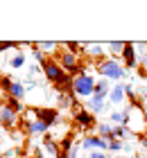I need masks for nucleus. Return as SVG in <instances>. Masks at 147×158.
I'll list each match as a JSON object with an SVG mask.
<instances>
[{
	"mask_svg": "<svg viewBox=\"0 0 147 158\" xmlns=\"http://www.w3.org/2000/svg\"><path fill=\"white\" fill-rule=\"evenodd\" d=\"M95 70H97V75L100 77H104V79H109V81H122V79H134L129 73H127V68L122 66L118 59H111V56H106L104 61H100L97 66H95Z\"/></svg>",
	"mask_w": 147,
	"mask_h": 158,
	"instance_id": "f257e3e1",
	"label": "nucleus"
},
{
	"mask_svg": "<svg viewBox=\"0 0 147 158\" xmlns=\"http://www.w3.org/2000/svg\"><path fill=\"white\" fill-rule=\"evenodd\" d=\"M95 84H97V79H95L91 73H82L75 77V81H72V93H75L77 99H91L93 93H95Z\"/></svg>",
	"mask_w": 147,
	"mask_h": 158,
	"instance_id": "f03ea898",
	"label": "nucleus"
},
{
	"mask_svg": "<svg viewBox=\"0 0 147 158\" xmlns=\"http://www.w3.org/2000/svg\"><path fill=\"white\" fill-rule=\"evenodd\" d=\"M43 75H45V79H48L50 84H54V86H57V84L61 81V79L68 75V73H66V70L59 66V61H57V59H48L45 63H43Z\"/></svg>",
	"mask_w": 147,
	"mask_h": 158,
	"instance_id": "7ed1b4c3",
	"label": "nucleus"
},
{
	"mask_svg": "<svg viewBox=\"0 0 147 158\" xmlns=\"http://www.w3.org/2000/svg\"><path fill=\"white\" fill-rule=\"evenodd\" d=\"M120 59H122V66L127 68V73L141 66V63H138V59H141V52H138L136 43H127V48H124V52H122Z\"/></svg>",
	"mask_w": 147,
	"mask_h": 158,
	"instance_id": "20e7f679",
	"label": "nucleus"
},
{
	"mask_svg": "<svg viewBox=\"0 0 147 158\" xmlns=\"http://www.w3.org/2000/svg\"><path fill=\"white\" fill-rule=\"evenodd\" d=\"M72 122H75L77 127L86 129V131H91L93 127H97V124H95V115L91 111H86V109H77L75 113H72Z\"/></svg>",
	"mask_w": 147,
	"mask_h": 158,
	"instance_id": "39448f33",
	"label": "nucleus"
},
{
	"mask_svg": "<svg viewBox=\"0 0 147 158\" xmlns=\"http://www.w3.org/2000/svg\"><path fill=\"white\" fill-rule=\"evenodd\" d=\"M82 149L84 152H106L109 149V140L100 138V135H86V138L82 140Z\"/></svg>",
	"mask_w": 147,
	"mask_h": 158,
	"instance_id": "423d86ee",
	"label": "nucleus"
},
{
	"mask_svg": "<svg viewBox=\"0 0 147 158\" xmlns=\"http://www.w3.org/2000/svg\"><path fill=\"white\" fill-rule=\"evenodd\" d=\"M36 118H39L41 122H45L48 127H52L59 122V111L57 109H50V106H36Z\"/></svg>",
	"mask_w": 147,
	"mask_h": 158,
	"instance_id": "0eeeda50",
	"label": "nucleus"
},
{
	"mask_svg": "<svg viewBox=\"0 0 147 158\" xmlns=\"http://www.w3.org/2000/svg\"><path fill=\"white\" fill-rule=\"evenodd\" d=\"M104 50H106V45H102V43H86L84 54L91 56V59H95V66H97L100 61L106 59V56H104Z\"/></svg>",
	"mask_w": 147,
	"mask_h": 158,
	"instance_id": "6e6552de",
	"label": "nucleus"
},
{
	"mask_svg": "<svg viewBox=\"0 0 147 158\" xmlns=\"http://www.w3.org/2000/svg\"><path fill=\"white\" fill-rule=\"evenodd\" d=\"M111 81L104 77H97V84H95V93H93V97L95 99H100V102H104V99H109V93H111Z\"/></svg>",
	"mask_w": 147,
	"mask_h": 158,
	"instance_id": "1a4fd4ad",
	"label": "nucleus"
},
{
	"mask_svg": "<svg viewBox=\"0 0 147 158\" xmlns=\"http://www.w3.org/2000/svg\"><path fill=\"white\" fill-rule=\"evenodd\" d=\"M18 120V113L11 111L7 104H0V127H14Z\"/></svg>",
	"mask_w": 147,
	"mask_h": 158,
	"instance_id": "9d476101",
	"label": "nucleus"
},
{
	"mask_svg": "<svg viewBox=\"0 0 147 158\" xmlns=\"http://www.w3.org/2000/svg\"><path fill=\"white\" fill-rule=\"evenodd\" d=\"M124 99H127V93H124V84L118 81L113 88H111V93H109V102H111L113 106H120Z\"/></svg>",
	"mask_w": 147,
	"mask_h": 158,
	"instance_id": "9b49d317",
	"label": "nucleus"
},
{
	"mask_svg": "<svg viewBox=\"0 0 147 158\" xmlns=\"http://www.w3.org/2000/svg\"><path fill=\"white\" fill-rule=\"evenodd\" d=\"M25 127V133L27 135H43V133H48V124H45V122H41L39 118H36L34 122H27V124H23Z\"/></svg>",
	"mask_w": 147,
	"mask_h": 158,
	"instance_id": "f8f14e48",
	"label": "nucleus"
},
{
	"mask_svg": "<svg viewBox=\"0 0 147 158\" xmlns=\"http://www.w3.org/2000/svg\"><path fill=\"white\" fill-rule=\"evenodd\" d=\"M57 104L61 106V109H72V106H77V97L75 93H57Z\"/></svg>",
	"mask_w": 147,
	"mask_h": 158,
	"instance_id": "ddd939ff",
	"label": "nucleus"
},
{
	"mask_svg": "<svg viewBox=\"0 0 147 158\" xmlns=\"http://www.w3.org/2000/svg\"><path fill=\"white\" fill-rule=\"evenodd\" d=\"M95 135H100V138H104V140H113V124L111 122H97Z\"/></svg>",
	"mask_w": 147,
	"mask_h": 158,
	"instance_id": "4468645a",
	"label": "nucleus"
},
{
	"mask_svg": "<svg viewBox=\"0 0 147 158\" xmlns=\"http://www.w3.org/2000/svg\"><path fill=\"white\" fill-rule=\"evenodd\" d=\"M84 109H86V111H91L93 115H102L104 111H109V109H106V104H104V102H100V99H95V97L88 99V102L84 104Z\"/></svg>",
	"mask_w": 147,
	"mask_h": 158,
	"instance_id": "2eb2a0df",
	"label": "nucleus"
},
{
	"mask_svg": "<svg viewBox=\"0 0 147 158\" xmlns=\"http://www.w3.org/2000/svg\"><path fill=\"white\" fill-rule=\"evenodd\" d=\"M109 118H111V124L118 127V124H124L129 115L124 113V109H111V111H109Z\"/></svg>",
	"mask_w": 147,
	"mask_h": 158,
	"instance_id": "dca6fc26",
	"label": "nucleus"
},
{
	"mask_svg": "<svg viewBox=\"0 0 147 158\" xmlns=\"http://www.w3.org/2000/svg\"><path fill=\"white\" fill-rule=\"evenodd\" d=\"M124 48H127V43H122V41H111V43L106 45V52L111 54V59H115V56H122Z\"/></svg>",
	"mask_w": 147,
	"mask_h": 158,
	"instance_id": "f3484780",
	"label": "nucleus"
},
{
	"mask_svg": "<svg viewBox=\"0 0 147 158\" xmlns=\"http://www.w3.org/2000/svg\"><path fill=\"white\" fill-rule=\"evenodd\" d=\"M113 138L124 142V138H134V131H131L129 127H124V124H118V127H113Z\"/></svg>",
	"mask_w": 147,
	"mask_h": 158,
	"instance_id": "a211bd4d",
	"label": "nucleus"
},
{
	"mask_svg": "<svg viewBox=\"0 0 147 158\" xmlns=\"http://www.w3.org/2000/svg\"><path fill=\"white\" fill-rule=\"evenodd\" d=\"M27 93V88H25V81H14V86H11V90H9V97H14V99H23V95Z\"/></svg>",
	"mask_w": 147,
	"mask_h": 158,
	"instance_id": "6ab92c4d",
	"label": "nucleus"
},
{
	"mask_svg": "<svg viewBox=\"0 0 147 158\" xmlns=\"http://www.w3.org/2000/svg\"><path fill=\"white\" fill-rule=\"evenodd\" d=\"M43 149H45L48 154H52L54 158L59 156V152H61V147H59V142L52 140V138H43Z\"/></svg>",
	"mask_w": 147,
	"mask_h": 158,
	"instance_id": "aec40b11",
	"label": "nucleus"
},
{
	"mask_svg": "<svg viewBox=\"0 0 147 158\" xmlns=\"http://www.w3.org/2000/svg\"><path fill=\"white\" fill-rule=\"evenodd\" d=\"M36 48H39L43 54H54V50H59V43H54V41H43V43H36Z\"/></svg>",
	"mask_w": 147,
	"mask_h": 158,
	"instance_id": "412c9836",
	"label": "nucleus"
},
{
	"mask_svg": "<svg viewBox=\"0 0 147 158\" xmlns=\"http://www.w3.org/2000/svg\"><path fill=\"white\" fill-rule=\"evenodd\" d=\"M5 104L9 106L11 111H16V113H25V106L20 104V99H14V97H9V95H5Z\"/></svg>",
	"mask_w": 147,
	"mask_h": 158,
	"instance_id": "4be33fe9",
	"label": "nucleus"
},
{
	"mask_svg": "<svg viewBox=\"0 0 147 158\" xmlns=\"http://www.w3.org/2000/svg\"><path fill=\"white\" fill-rule=\"evenodd\" d=\"M9 66L11 68H23L25 66V52H18V50H16V54L9 59Z\"/></svg>",
	"mask_w": 147,
	"mask_h": 158,
	"instance_id": "5701e85b",
	"label": "nucleus"
},
{
	"mask_svg": "<svg viewBox=\"0 0 147 158\" xmlns=\"http://www.w3.org/2000/svg\"><path fill=\"white\" fill-rule=\"evenodd\" d=\"M59 147H61V152H66L68 154L72 147H75V142H72V135H63L61 138V142H59Z\"/></svg>",
	"mask_w": 147,
	"mask_h": 158,
	"instance_id": "b1692460",
	"label": "nucleus"
},
{
	"mask_svg": "<svg viewBox=\"0 0 147 158\" xmlns=\"http://www.w3.org/2000/svg\"><path fill=\"white\" fill-rule=\"evenodd\" d=\"M11 86H14V79L11 77H0V90H2L5 95H9Z\"/></svg>",
	"mask_w": 147,
	"mask_h": 158,
	"instance_id": "393cba45",
	"label": "nucleus"
},
{
	"mask_svg": "<svg viewBox=\"0 0 147 158\" xmlns=\"http://www.w3.org/2000/svg\"><path fill=\"white\" fill-rule=\"evenodd\" d=\"M122 147H124V142L122 140H109V152H113L115 156H118V152H122Z\"/></svg>",
	"mask_w": 147,
	"mask_h": 158,
	"instance_id": "a878e982",
	"label": "nucleus"
},
{
	"mask_svg": "<svg viewBox=\"0 0 147 158\" xmlns=\"http://www.w3.org/2000/svg\"><path fill=\"white\" fill-rule=\"evenodd\" d=\"M23 48L20 43H9V41H0V52H7V50H18Z\"/></svg>",
	"mask_w": 147,
	"mask_h": 158,
	"instance_id": "bb28decb",
	"label": "nucleus"
},
{
	"mask_svg": "<svg viewBox=\"0 0 147 158\" xmlns=\"http://www.w3.org/2000/svg\"><path fill=\"white\" fill-rule=\"evenodd\" d=\"M79 152H82V142H75V147L68 152V158H79Z\"/></svg>",
	"mask_w": 147,
	"mask_h": 158,
	"instance_id": "cd10ccee",
	"label": "nucleus"
},
{
	"mask_svg": "<svg viewBox=\"0 0 147 158\" xmlns=\"http://www.w3.org/2000/svg\"><path fill=\"white\" fill-rule=\"evenodd\" d=\"M84 158H109V156H106V152H88Z\"/></svg>",
	"mask_w": 147,
	"mask_h": 158,
	"instance_id": "c85d7f7f",
	"label": "nucleus"
},
{
	"mask_svg": "<svg viewBox=\"0 0 147 158\" xmlns=\"http://www.w3.org/2000/svg\"><path fill=\"white\" fill-rule=\"evenodd\" d=\"M41 70H43V68L39 66V63H32V66H29V75H32V77H34V75H39V73H41Z\"/></svg>",
	"mask_w": 147,
	"mask_h": 158,
	"instance_id": "c756f323",
	"label": "nucleus"
},
{
	"mask_svg": "<svg viewBox=\"0 0 147 158\" xmlns=\"http://www.w3.org/2000/svg\"><path fill=\"white\" fill-rule=\"evenodd\" d=\"M122 152H124V154H134V145H131V142H124Z\"/></svg>",
	"mask_w": 147,
	"mask_h": 158,
	"instance_id": "7c9ffc66",
	"label": "nucleus"
},
{
	"mask_svg": "<svg viewBox=\"0 0 147 158\" xmlns=\"http://www.w3.org/2000/svg\"><path fill=\"white\" fill-rule=\"evenodd\" d=\"M138 140H141V145L147 149V133H141V135H138Z\"/></svg>",
	"mask_w": 147,
	"mask_h": 158,
	"instance_id": "2f4dec72",
	"label": "nucleus"
},
{
	"mask_svg": "<svg viewBox=\"0 0 147 158\" xmlns=\"http://www.w3.org/2000/svg\"><path fill=\"white\" fill-rule=\"evenodd\" d=\"M138 93H141V97L147 102V86H141V88H138Z\"/></svg>",
	"mask_w": 147,
	"mask_h": 158,
	"instance_id": "473e14b6",
	"label": "nucleus"
},
{
	"mask_svg": "<svg viewBox=\"0 0 147 158\" xmlns=\"http://www.w3.org/2000/svg\"><path fill=\"white\" fill-rule=\"evenodd\" d=\"M113 158H127V156H120V154H118V156H113Z\"/></svg>",
	"mask_w": 147,
	"mask_h": 158,
	"instance_id": "72a5a7b5",
	"label": "nucleus"
}]
</instances>
